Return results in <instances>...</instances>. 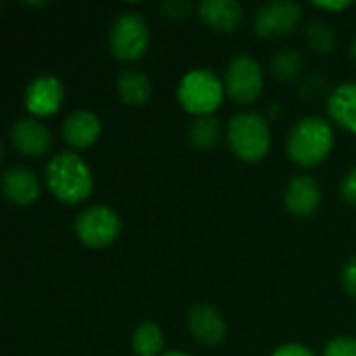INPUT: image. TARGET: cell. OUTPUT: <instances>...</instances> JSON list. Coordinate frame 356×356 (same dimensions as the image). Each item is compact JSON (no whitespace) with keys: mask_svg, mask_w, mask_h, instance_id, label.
I'll list each match as a JSON object with an SVG mask.
<instances>
[{"mask_svg":"<svg viewBox=\"0 0 356 356\" xmlns=\"http://www.w3.org/2000/svg\"><path fill=\"white\" fill-rule=\"evenodd\" d=\"M165 346V338H163V330L152 323L146 321L142 323L131 338V348L138 356H159Z\"/></svg>","mask_w":356,"mask_h":356,"instance_id":"obj_18","label":"cell"},{"mask_svg":"<svg viewBox=\"0 0 356 356\" xmlns=\"http://www.w3.org/2000/svg\"><path fill=\"white\" fill-rule=\"evenodd\" d=\"M284 202L292 215L300 219L311 217L321 202V192H319L317 181L309 175H296L286 188Z\"/></svg>","mask_w":356,"mask_h":356,"instance_id":"obj_13","label":"cell"},{"mask_svg":"<svg viewBox=\"0 0 356 356\" xmlns=\"http://www.w3.org/2000/svg\"><path fill=\"white\" fill-rule=\"evenodd\" d=\"M121 232L119 215L108 207H90L75 219V234L88 248H104L117 240Z\"/></svg>","mask_w":356,"mask_h":356,"instance_id":"obj_6","label":"cell"},{"mask_svg":"<svg viewBox=\"0 0 356 356\" xmlns=\"http://www.w3.org/2000/svg\"><path fill=\"white\" fill-rule=\"evenodd\" d=\"M2 192L4 196L19 207H27L38 200L40 196V181L33 171L27 167H6L2 175Z\"/></svg>","mask_w":356,"mask_h":356,"instance_id":"obj_12","label":"cell"},{"mask_svg":"<svg viewBox=\"0 0 356 356\" xmlns=\"http://www.w3.org/2000/svg\"><path fill=\"white\" fill-rule=\"evenodd\" d=\"M227 144L232 152L248 163L261 161L271 146V129L263 115L240 113L227 123Z\"/></svg>","mask_w":356,"mask_h":356,"instance_id":"obj_3","label":"cell"},{"mask_svg":"<svg viewBox=\"0 0 356 356\" xmlns=\"http://www.w3.org/2000/svg\"><path fill=\"white\" fill-rule=\"evenodd\" d=\"M10 144L15 150H19L21 154L25 156H40L44 154L50 144H52V136L50 131L46 129L44 123H40L38 119L33 117H23V119H17L13 125H10Z\"/></svg>","mask_w":356,"mask_h":356,"instance_id":"obj_10","label":"cell"},{"mask_svg":"<svg viewBox=\"0 0 356 356\" xmlns=\"http://www.w3.org/2000/svg\"><path fill=\"white\" fill-rule=\"evenodd\" d=\"M117 92L121 100L129 106H142L150 100L152 94V83L146 73L136 71V69H125L117 77Z\"/></svg>","mask_w":356,"mask_h":356,"instance_id":"obj_17","label":"cell"},{"mask_svg":"<svg viewBox=\"0 0 356 356\" xmlns=\"http://www.w3.org/2000/svg\"><path fill=\"white\" fill-rule=\"evenodd\" d=\"M313 4H315L317 8L334 10V13H336V10H344V8H348V6H350V2H317V0H315Z\"/></svg>","mask_w":356,"mask_h":356,"instance_id":"obj_27","label":"cell"},{"mask_svg":"<svg viewBox=\"0 0 356 356\" xmlns=\"http://www.w3.org/2000/svg\"><path fill=\"white\" fill-rule=\"evenodd\" d=\"M188 140L196 150H209L219 142V121L213 115L196 117L188 129Z\"/></svg>","mask_w":356,"mask_h":356,"instance_id":"obj_19","label":"cell"},{"mask_svg":"<svg viewBox=\"0 0 356 356\" xmlns=\"http://www.w3.org/2000/svg\"><path fill=\"white\" fill-rule=\"evenodd\" d=\"M302 65H305V58L300 56V52H296L294 48H286L273 58L271 71L280 81H292L300 75Z\"/></svg>","mask_w":356,"mask_h":356,"instance_id":"obj_20","label":"cell"},{"mask_svg":"<svg viewBox=\"0 0 356 356\" xmlns=\"http://www.w3.org/2000/svg\"><path fill=\"white\" fill-rule=\"evenodd\" d=\"M198 10L202 21L221 33L236 31L242 23V6L236 0H204Z\"/></svg>","mask_w":356,"mask_h":356,"instance_id":"obj_15","label":"cell"},{"mask_svg":"<svg viewBox=\"0 0 356 356\" xmlns=\"http://www.w3.org/2000/svg\"><path fill=\"white\" fill-rule=\"evenodd\" d=\"M342 284H344V290L355 296L356 298V257L348 261V265L344 267V273H342Z\"/></svg>","mask_w":356,"mask_h":356,"instance_id":"obj_24","label":"cell"},{"mask_svg":"<svg viewBox=\"0 0 356 356\" xmlns=\"http://www.w3.org/2000/svg\"><path fill=\"white\" fill-rule=\"evenodd\" d=\"M46 184L60 202L77 204L92 192V173L79 154L60 152L46 167Z\"/></svg>","mask_w":356,"mask_h":356,"instance_id":"obj_1","label":"cell"},{"mask_svg":"<svg viewBox=\"0 0 356 356\" xmlns=\"http://www.w3.org/2000/svg\"><path fill=\"white\" fill-rule=\"evenodd\" d=\"M150 42V29L142 15L121 13L111 27L108 44L111 52L119 60H138L144 56Z\"/></svg>","mask_w":356,"mask_h":356,"instance_id":"obj_5","label":"cell"},{"mask_svg":"<svg viewBox=\"0 0 356 356\" xmlns=\"http://www.w3.org/2000/svg\"><path fill=\"white\" fill-rule=\"evenodd\" d=\"M179 104L198 117L213 115L223 100V83L209 69H194L184 75L177 88Z\"/></svg>","mask_w":356,"mask_h":356,"instance_id":"obj_4","label":"cell"},{"mask_svg":"<svg viewBox=\"0 0 356 356\" xmlns=\"http://www.w3.org/2000/svg\"><path fill=\"white\" fill-rule=\"evenodd\" d=\"M273 356H315L307 346H300V344H284L280 346Z\"/></svg>","mask_w":356,"mask_h":356,"instance_id":"obj_26","label":"cell"},{"mask_svg":"<svg viewBox=\"0 0 356 356\" xmlns=\"http://www.w3.org/2000/svg\"><path fill=\"white\" fill-rule=\"evenodd\" d=\"M334 146V129L321 117L300 119L288 136V154L300 167H315L327 159Z\"/></svg>","mask_w":356,"mask_h":356,"instance_id":"obj_2","label":"cell"},{"mask_svg":"<svg viewBox=\"0 0 356 356\" xmlns=\"http://www.w3.org/2000/svg\"><path fill=\"white\" fill-rule=\"evenodd\" d=\"M309 44L313 46L315 52L319 54H327L336 48V33L330 25L325 23H313L309 27Z\"/></svg>","mask_w":356,"mask_h":356,"instance_id":"obj_21","label":"cell"},{"mask_svg":"<svg viewBox=\"0 0 356 356\" xmlns=\"http://www.w3.org/2000/svg\"><path fill=\"white\" fill-rule=\"evenodd\" d=\"M302 19V8L300 4L292 0H277L269 2L259 8L254 15V31L261 38L273 40L280 35H286L296 29V25Z\"/></svg>","mask_w":356,"mask_h":356,"instance_id":"obj_8","label":"cell"},{"mask_svg":"<svg viewBox=\"0 0 356 356\" xmlns=\"http://www.w3.org/2000/svg\"><path fill=\"white\" fill-rule=\"evenodd\" d=\"M188 327L196 342L215 346L225 338V323L217 309L209 305H196L188 313Z\"/></svg>","mask_w":356,"mask_h":356,"instance_id":"obj_11","label":"cell"},{"mask_svg":"<svg viewBox=\"0 0 356 356\" xmlns=\"http://www.w3.org/2000/svg\"><path fill=\"white\" fill-rule=\"evenodd\" d=\"M323 356H356L355 338H336L325 346Z\"/></svg>","mask_w":356,"mask_h":356,"instance_id":"obj_22","label":"cell"},{"mask_svg":"<svg viewBox=\"0 0 356 356\" xmlns=\"http://www.w3.org/2000/svg\"><path fill=\"white\" fill-rule=\"evenodd\" d=\"M63 138L73 148H88L100 138V119L90 111H73L63 121Z\"/></svg>","mask_w":356,"mask_h":356,"instance_id":"obj_14","label":"cell"},{"mask_svg":"<svg viewBox=\"0 0 356 356\" xmlns=\"http://www.w3.org/2000/svg\"><path fill=\"white\" fill-rule=\"evenodd\" d=\"M327 113L340 127L356 134V83H340L334 90L327 104Z\"/></svg>","mask_w":356,"mask_h":356,"instance_id":"obj_16","label":"cell"},{"mask_svg":"<svg viewBox=\"0 0 356 356\" xmlns=\"http://www.w3.org/2000/svg\"><path fill=\"white\" fill-rule=\"evenodd\" d=\"M353 56H355V60H356V40H355V44H353Z\"/></svg>","mask_w":356,"mask_h":356,"instance_id":"obj_29","label":"cell"},{"mask_svg":"<svg viewBox=\"0 0 356 356\" xmlns=\"http://www.w3.org/2000/svg\"><path fill=\"white\" fill-rule=\"evenodd\" d=\"M225 92L238 104L254 102L263 92V69L257 58L242 54L236 56L225 71Z\"/></svg>","mask_w":356,"mask_h":356,"instance_id":"obj_7","label":"cell"},{"mask_svg":"<svg viewBox=\"0 0 356 356\" xmlns=\"http://www.w3.org/2000/svg\"><path fill=\"white\" fill-rule=\"evenodd\" d=\"M192 10V4L188 0H167L161 4V13L169 19H186Z\"/></svg>","mask_w":356,"mask_h":356,"instance_id":"obj_23","label":"cell"},{"mask_svg":"<svg viewBox=\"0 0 356 356\" xmlns=\"http://www.w3.org/2000/svg\"><path fill=\"white\" fill-rule=\"evenodd\" d=\"M63 83L54 75H38L25 90V106L33 117L54 115L63 102Z\"/></svg>","mask_w":356,"mask_h":356,"instance_id":"obj_9","label":"cell"},{"mask_svg":"<svg viewBox=\"0 0 356 356\" xmlns=\"http://www.w3.org/2000/svg\"><path fill=\"white\" fill-rule=\"evenodd\" d=\"M342 196H344L346 202L356 207V167L346 173V177L342 181Z\"/></svg>","mask_w":356,"mask_h":356,"instance_id":"obj_25","label":"cell"},{"mask_svg":"<svg viewBox=\"0 0 356 356\" xmlns=\"http://www.w3.org/2000/svg\"><path fill=\"white\" fill-rule=\"evenodd\" d=\"M163 356H188V355H184V353H175V350H169V353H165Z\"/></svg>","mask_w":356,"mask_h":356,"instance_id":"obj_28","label":"cell"}]
</instances>
